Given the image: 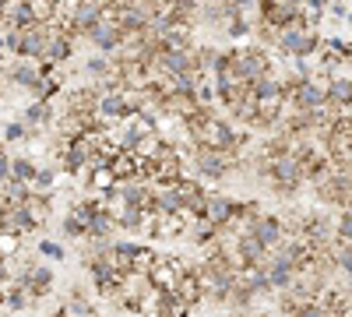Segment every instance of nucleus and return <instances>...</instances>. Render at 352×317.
I'll return each mask as SVG.
<instances>
[{"mask_svg": "<svg viewBox=\"0 0 352 317\" xmlns=\"http://www.w3.org/2000/svg\"><path fill=\"white\" fill-rule=\"evenodd\" d=\"M113 229H120V226H116V215L109 212V205H102L92 219H88V237H92V240H109ZM88 237H85V240H88Z\"/></svg>", "mask_w": 352, "mask_h": 317, "instance_id": "nucleus-19", "label": "nucleus"}, {"mask_svg": "<svg viewBox=\"0 0 352 317\" xmlns=\"http://www.w3.org/2000/svg\"><path fill=\"white\" fill-rule=\"evenodd\" d=\"M152 219H155V212H148V208H138V205H124L120 212H116V226L127 229V233H141V229L148 226Z\"/></svg>", "mask_w": 352, "mask_h": 317, "instance_id": "nucleus-16", "label": "nucleus"}, {"mask_svg": "<svg viewBox=\"0 0 352 317\" xmlns=\"http://www.w3.org/2000/svg\"><path fill=\"white\" fill-rule=\"evenodd\" d=\"M187 240H190L194 247H208V243H215V240H219V226H212L204 215L187 219Z\"/></svg>", "mask_w": 352, "mask_h": 317, "instance_id": "nucleus-17", "label": "nucleus"}, {"mask_svg": "<svg viewBox=\"0 0 352 317\" xmlns=\"http://www.w3.org/2000/svg\"><path fill=\"white\" fill-rule=\"evenodd\" d=\"M71 56H74V36L64 32V28H53V36H50V43H46V53H43V61L53 64V67H60V64L71 61Z\"/></svg>", "mask_w": 352, "mask_h": 317, "instance_id": "nucleus-13", "label": "nucleus"}, {"mask_svg": "<svg viewBox=\"0 0 352 317\" xmlns=\"http://www.w3.org/2000/svg\"><path fill=\"white\" fill-rule=\"evenodd\" d=\"M32 229H39L36 215L28 212L25 201H0V233H32Z\"/></svg>", "mask_w": 352, "mask_h": 317, "instance_id": "nucleus-4", "label": "nucleus"}, {"mask_svg": "<svg viewBox=\"0 0 352 317\" xmlns=\"http://www.w3.org/2000/svg\"><path fill=\"white\" fill-rule=\"evenodd\" d=\"M335 240H338V243L352 240V208H345V212L338 215V222H335Z\"/></svg>", "mask_w": 352, "mask_h": 317, "instance_id": "nucleus-31", "label": "nucleus"}, {"mask_svg": "<svg viewBox=\"0 0 352 317\" xmlns=\"http://www.w3.org/2000/svg\"><path fill=\"white\" fill-rule=\"evenodd\" d=\"M28 11H32V21L53 25L56 21V0H28Z\"/></svg>", "mask_w": 352, "mask_h": 317, "instance_id": "nucleus-26", "label": "nucleus"}, {"mask_svg": "<svg viewBox=\"0 0 352 317\" xmlns=\"http://www.w3.org/2000/svg\"><path fill=\"white\" fill-rule=\"evenodd\" d=\"M85 39L88 43H92L99 53H116V50H120V43H124V32H120V25H116L109 14H102L92 28H88V32H85Z\"/></svg>", "mask_w": 352, "mask_h": 317, "instance_id": "nucleus-5", "label": "nucleus"}, {"mask_svg": "<svg viewBox=\"0 0 352 317\" xmlns=\"http://www.w3.org/2000/svg\"><path fill=\"white\" fill-rule=\"evenodd\" d=\"M4 141H11V145H14V141H28L25 124H21V120H11V124L4 127Z\"/></svg>", "mask_w": 352, "mask_h": 317, "instance_id": "nucleus-35", "label": "nucleus"}, {"mask_svg": "<svg viewBox=\"0 0 352 317\" xmlns=\"http://www.w3.org/2000/svg\"><path fill=\"white\" fill-rule=\"evenodd\" d=\"M21 247V237L18 233H0V257H14Z\"/></svg>", "mask_w": 352, "mask_h": 317, "instance_id": "nucleus-33", "label": "nucleus"}, {"mask_svg": "<svg viewBox=\"0 0 352 317\" xmlns=\"http://www.w3.org/2000/svg\"><path fill=\"white\" fill-rule=\"evenodd\" d=\"M56 184H60V173H56V169H50V166L36 169V177H32V190H53Z\"/></svg>", "mask_w": 352, "mask_h": 317, "instance_id": "nucleus-28", "label": "nucleus"}, {"mask_svg": "<svg viewBox=\"0 0 352 317\" xmlns=\"http://www.w3.org/2000/svg\"><path fill=\"white\" fill-rule=\"evenodd\" d=\"M25 205H28V212L36 215L39 226H46V219H50V212H53V197H50V190H32Z\"/></svg>", "mask_w": 352, "mask_h": 317, "instance_id": "nucleus-22", "label": "nucleus"}, {"mask_svg": "<svg viewBox=\"0 0 352 317\" xmlns=\"http://www.w3.org/2000/svg\"><path fill=\"white\" fill-rule=\"evenodd\" d=\"M85 74H88V78H96V81H102V78H109V74H113V61H109L106 53L88 56V61H85Z\"/></svg>", "mask_w": 352, "mask_h": 317, "instance_id": "nucleus-25", "label": "nucleus"}, {"mask_svg": "<svg viewBox=\"0 0 352 317\" xmlns=\"http://www.w3.org/2000/svg\"><path fill=\"white\" fill-rule=\"evenodd\" d=\"M50 36H53V25H43V21H32L28 28H21V53L18 56H25V61H43Z\"/></svg>", "mask_w": 352, "mask_h": 317, "instance_id": "nucleus-7", "label": "nucleus"}, {"mask_svg": "<svg viewBox=\"0 0 352 317\" xmlns=\"http://www.w3.org/2000/svg\"><path fill=\"white\" fill-rule=\"evenodd\" d=\"M328 106L335 113H345L352 106V81L349 78H331L328 81Z\"/></svg>", "mask_w": 352, "mask_h": 317, "instance_id": "nucleus-20", "label": "nucleus"}, {"mask_svg": "<svg viewBox=\"0 0 352 317\" xmlns=\"http://www.w3.org/2000/svg\"><path fill=\"white\" fill-rule=\"evenodd\" d=\"M39 254H46V257H56V261H64V257H67L64 243H56V240H43V243H39Z\"/></svg>", "mask_w": 352, "mask_h": 317, "instance_id": "nucleus-36", "label": "nucleus"}, {"mask_svg": "<svg viewBox=\"0 0 352 317\" xmlns=\"http://www.w3.org/2000/svg\"><path fill=\"white\" fill-rule=\"evenodd\" d=\"M229 53H232L229 78L250 85L264 74H272V61H268V53H264V46H240V50H229Z\"/></svg>", "mask_w": 352, "mask_h": 317, "instance_id": "nucleus-2", "label": "nucleus"}, {"mask_svg": "<svg viewBox=\"0 0 352 317\" xmlns=\"http://www.w3.org/2000/svg\"><path fill=\"white\" fill-rule=\"evenodd\" d=\"M60 233H64L67 240H85V237H88V222L71 208V212L64 215V222H60Z\"/></svg>", "mask_w": 352, "mask_h": 317, "instance_id": "nucleus-24", "label": "nucleus"}, {"mask_svg": "<svg viewBox=\"0 0 352 317\" xmlns=\"http://www.w3.org/2000/svg\"><path fill=\"white\" fill-rule=\"evenodd\" d=\"M11 180V155L8 152H0V184Z\"/></svg>", "mask_w": 352, "mask_h": 317, "instance_id": "nucleus-37", "label": "nucleus"}, {"mask_svg": "<svg viewBox=\"0 0 352 317\" xmlns=\"http://www.w3.org/2000/svg\"><path fill=\"white\" fill-rule=\"evenodd\" d=\"M184 272H187V265L176 261V257H152L148 282L155 285V289H176V282H180Z\"/></svg>", "mask_w": 352, "mask_h": 317, "instance_id": "nucleus-6", "label": "nucleus"}, {"mask_svg": "<svg viewBox=\"0 0 352 317\" xmlns=\"http://www.w3.org/2000/svg\"><path fill=\"white\" fill-rule=\"evenodd\" d=\"M215 56H219L215 46H197V50H194V67H197L201 74H208L212 64H215Z\"/></svg>", "mask_w": 352, "mask_h": 317, "instance_id": "nucleus-30", "label": "nucleus"}, {"mask_svg": "<svg viewBox=\"0 0 352 317\" xmlns=\"http://www.w3.org/2000/svg\"><path fill=\"white\" fill-rule=\"evenodd\" d=\"M155 190L148 187V184H141V177L138 180H124L120 184V205H138V208H148V212H155Z\"/></svg>", "mask_w": 352, "mask_h": 317, "instance_id": "nucleus-14", "label": "nucleus"}, {"mask_svg": "<svg viewBox=\"0 0 352 317\" xmlns=\"http://www.w3.org/2000/svg\"><path fill=\"white\" fill-rule=\"evenodd\" d=\"M342 56H345V61L352 64V46H342Z\"/></svg>", "mask_w": 352, "mask_h": 317, "instance_id": "nucleus-38", "label": "nucleus"}, {"mask_svg": "<svg viewBox=\"0 0 352 317\" xmlns=\"http://www.w3.org/2000/svg\"><path fill=\"white\" fill-rule=\"evenodd\" d=\"M36 162L32 159H11V180H18V184H32V177H36Z\"/></svg>", "mask_w": 352, "mask_h": 317, "instance_id": "nucleus-27", "label": "nucleus"}, {"mask_svg": "<svg viewBox=\"0 0 352 317\" xmlns=\"http://www.w3.org/2000/svg\"><path fill=\"white\" fill-rule=\"evenodd\" d=\"M0 46H4L8 53H21V28H8V32H4V39H0Z\"/></svg>", "mask_w": 352, "mask_h": 317, "instance_id": "nucleus-34", "label": "nucleus"}, {"mask_svg": "<svg viewBox=\"0 0 352 317\" xmlns=\"http://www.w3.org/2000/svg\"><path fill=\"white\" fill-rule=\"evenodd\" d=\"M4 8H8V0H0V11H4Z\"/></svg>", "mask_w": 352, "mask_h": 317, "instance_id": "nucleus-40", "label": "nucleus"}, {"mask_svg": "<svg viewBox=\"0 0 352 317\" xmlns=\"http://www.w3.org/2000/svg\"><path fill=\"white\" fill-rule=\"evenodd\" d=\"M39 74H43V67H39L36 61H25V56H18V61L4 71V78H8L11 85H18V89H28L32 81H39Z\"/></svg>", "mask_w": 352, "mask_h": 317, "instance_id": "nucleus-15", "label": "nucleus"}, {"mask_svg": "<svg viewBox=\"0 0 352 317\" xmlns=\"http://www.w3.org/2000/svg\"><path fill=\"white\" fill-rule=\"evenodd\" d=\"M243 229H247V233H254L268 250L278 247V243L285 240V222H282L278 215H264V212H261V215H257L254 222H247Z\"/></svg>", "mask_w": 352, "mask_h": 317, "instance_id": "nucleus-9", "label": "nucleus"}, {"mask_svg": "<svg viewBox=\"0 0 352 317\" xmlns=\"http://www.w3.org/2000/svg\"><path fill=\"white\" fill-rule=\"evenodd\" d=\"M25 92L32 96V99H50V102H53V96L60 92V78H53V74H39V81H32Z\"/></svg>", "mask_w": 352, "mask_h": 317, "instance_id": "nucleus-23", "label": "nucleus"}, {"mask_svg": "<svg viewBox=\"0 0 352 317\" xmlns=\"http://www.w3.org/2000/svg\"><path fill=\"white\" fill-rule=\"evenodd\" d=\"M99 85H92V89H71L67 92V109L74 113H99Z\"/></svg>", "mask_w": 352, "mask_h": 317, "instance_id": "nucleus-18", "label": "nucleus"}, {"mask_svg": "<svg viewBox=\"0 0 352 317\" xmlns=\"http://www.w3.org/2000/svg\"><path fill=\"white\" fill-rule=\"evenodd\" d=\"M21 124H25L28 138H36L39 131H46L53 124V102L50 99H32L25 106V113H21Z\"/></svg>", "mask_w": 352, "mask_h": 317, "instance_id": "nucleus-11", "label": "nucleus"}, {"mask_svg": "<svg viewBox=\"0 0 352 317\" xmlns=\"http://www.w3.org/2000/svg\"><path fill=\"white\" fill-rule=\"evenodd\" d=\"M159 43H162V50H194V39H190L187 25H169L159 36Z\"/></svg>", "mask_w": 352, "mask_h": 317, "instance_id": "nucleus-21", "label": "nucleus"}, {"mask_svg": "<svg viewBox=\"0 0 352 317\" xmlns=\"http://www.w3.org/2000/svg\"><path fill=\"white\" fill-rule=\"evenodd\" d=\"M14 278H21L36 300L50 296V289H53V272H50L46 265H36V261H21V268H18Z\"/></svg>", "mask_w": 352, "mask_h": 317, "instance_id": "nucleus-8", "label": "nucleus"}, {"mask_svg": "<svg viewBox=\"0 0 352 317\" xmlns=\"http://www.w3.org/2000/svg\"><path fill=\"white\" fill-rule=\"evenodd\" d=\"M204 219L212 226H219V233H222L226 226L236 222V201L226 194H208V201H204Z\"/></svg>", "mask_w": 352, "mask_h": 317, "instance_id": "nucleus-10", "label": "nucleus"}, {"mask_svg": "<svg viewBox=\"0 0 352 317\" xmlns=\"http://www.w3.org/2000/svg\"><path fill=\"white\" fill-rule=\"evenodd\" d=\"M335 265L352 278V240H345V243H338V250H335Z\"/></svg>", "mask_w": 352, "mask_h": 317, "instance_id": "nucleus-32", "label": "nucleus"}, {"mask_svg": "<svg viewBox=\"0 0 352 317\" xmlns=\"http://www.w3.org/2000/svg\"><path fill=\"white\" fill-rule=\"evenodd\" d=\"M285 4H296V8H300V4H303V0H285Z\"/></svg>", "mask_w": 352, "mask_h": 317, "instance_id": "nucleus-39", "label": "nucleus"}, {"mask_svg": "<svg viewBox=\"0 0 352 317\" xmlns=\"http://www.w3.org/2000/svg\"><path fill=\"white\" fill-rule=\"evenodd\" d=\"M184 159H187V169L197 180H212V184L226 180L229 173L236 169V159L219 152V149H208V145H194L190 152H184Z\"/></svg>", "mask_w": 352, "mask_h": 317, "instance_id": "nucleus-1", "label": "nucleus"}, {"mask_svg": "<svg viewBox=\"0 0 352 317\" xmlns=\"http://www.w3.org/2000/svg\"><path fill=\"white\" fill-rule=\"evenodd\" d=\"M222 28H226V36H229V39H243V36L250 32V21H247V14L240 11V14H232Z\"/></svg>", "mask_w": 352, "mask_h": 317, "instance_id": "nucleus-29", "label": "nucleus"}, {"mask_svg": "<svg viewBox=\"0 0 352 317\" xmlns=\"http://www.w3.org/2000/svg\"><path fill=\"white\" fill-rule=\"evenodd\" d=\"M275 50L282 56H292V61H307V56H314L320 50V39L314 32V25H289V28H282Z\"/></svg>", "mask_w": 352, "mask_h": 317, "instance_id": "nucleus-3", "label": "nucleus"}, {"mask_svg": "<svg viewBox=\"0 0 352 317\" xmlns=\"http://www.w3.org/2000/svg\"><path fill=\"white\" fill-rule=\"evenodd\" d=\"M99 117L106 124H120V120H131V106H127V92H102L99 96Z\"/></svg>", "mask_w": 352, "mask_h": 317, "instance_id": "nucleus-12", "label": "nucleus"}]
</instances>
